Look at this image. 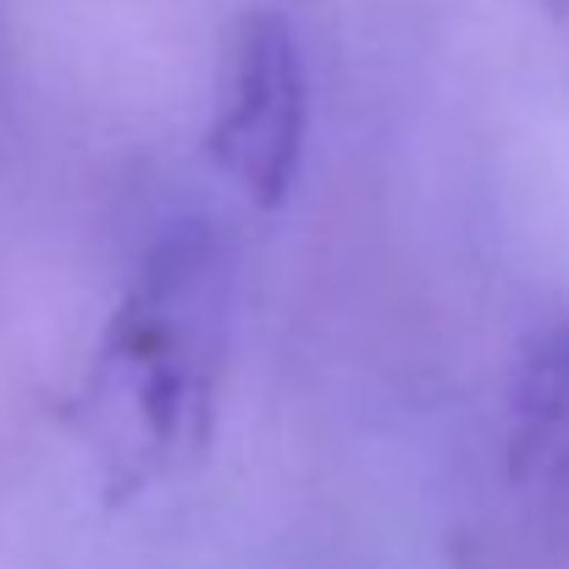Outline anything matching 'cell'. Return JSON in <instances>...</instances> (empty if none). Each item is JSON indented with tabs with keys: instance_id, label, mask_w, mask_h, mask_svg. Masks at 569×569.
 <instances>
[{
	"instance_id": "cell-3",
	"label": "cell",
	"mask_w": 569,
	"mask_h": 569,
	"mask_svg": "<svg viewBox=\"0 0 569 569\" xmlns=\"http://www.w3.org/2000/svg\"><path fill=\"white\" fill-rule=\"evenodd\" d=\"M503 487L526 537L569 559V310L542 316L503 387Z\"/></svg>"
},
{
	"instance_id": "cell-1",
	"label": "cell",
	"mask_w": 569,
	"mask_h": 569,
	"mask_svg": "<svg viewBox=\"0 0 569 569\" xmlns=\"http://www.w3.org/2000/svg\"><path fill=\"white\" fill-rule=\"evenodd\" d=\"M232 360V254L210 221H172L117 293L72 398L111 492H144L204 459Z\"/></svg>"
},
{
	"instance_id": "cell-2",
	"label": "cell",
	"mask_w": 569,
	"mask_h": 569,
	"mask_svg": "<svg viewBox=\"0 0 569 569\" xmlns=\"http://www.w3.org/2000/svg\"><path fill=\"white\" fill-rule=\"evenodd\" d=\"M204 156L254 210L293 199L310 156V61L288 11L254 6L221 39Z\"/></svg>"
}]
</instances>
